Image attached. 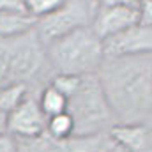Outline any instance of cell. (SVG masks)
<instances>
[{
    "label": "cell",
    "instance_id": "277c9868",
    "mask_svg": "<svg viewBox=\"0 0 152 152\" xmlns=\"http://www.w3.org/2000/svg\"><path fill=\"white\" fill-rule=\"evenodd\" d=\"M97 2L94 0H64L50 16L36 21V32L44 46L80 28L92 25Z\"/></svg>",
    "mask_w": 152,
    "mask_h": 152
},
{
    "label": "cell",
    "instance_id": "5b68a950",
    "mask_svg": "<svg viewBox=\"0 0 152 152\" xmlns=\"http://www.w3.org/2000/svg\"><path fill=\"white\" fill-rule=\"evenodd\" d=\"M134 25H138V2L104 0L97 2L90 28L101 41H106Z\"/></svg>",
    "mask_w": 152,
    "mask_h": 152
},
{
    "label": "cell",
    "instance_id": "44dd1931",
    "mask_svg": "<svg viewBox=\"0 0 152 152\" xmlns=\"http://www.w3.org/2000/svg\"><path fill=\"white\" fill-rule=\"evenodd\" d=\"M115 152H117V151H115Z\"/></svg>",
    "mask_w": 152,
    "mask_h": 152
},
{
    "label": "cell",
    "instance_id": "2e32d148",
    "mask_svg": "<svg viewBox=\"0 0 152 152\" xmlns=\"http://www.w3.org/2000/svg\"><path fill=\"white\" fill-rule=\"evenodd\" d=\"M0 12L28 14V11H27V0H0Z\"/></svg>",
    "mask_w": 152,
    "mask_h": 152
},
{
    "label": "cell",
    "instance_id": "ac0fdd59",
    "mask_svg": "<svg viewBox=\"0 0 152 152\" xmlns=\"http://www.w3.org/2000/svg\"><path fill=\"white\" fill-rule=\"evenodd\" d=\"M0 152H18V140L9 133L0 134Z\"/></svg>",
    "mask_w": 152,
    "mask_h": 152
},
{
    "label": "cell",
    "instance_id": "7c38bea8",
    "mask_svg": "<svg viewBox=\"0 0 152 152\" xmlns=\"http://www.w3.org/2000/svg\"><path fill=\"white\" fill-rule=\"evenodd\" d=\"M75 120L73 117L67 113H60L55 117L48 118V126H46V134L55 140V142H66L69 138L75 136Z\"/></svg>",
    "mask_w": 152,
    "mask_h": 152
},
{
    "label": "cell",
    "instance_id": "3957f363",
    "mask_svg": "<svg viewBox=\"0 0 152 152\" xmlns=\"http://www.w3.org/2000/svg\"><path fill=\"white\" fill-rule=\"evenodd\" d=\"M67 113L75 120V136L110 133L117 124L97 75L81 78V83L67 101Z\"/></svg>",
    "mask_w": 152,
    "mask_h": 152
},
{
    "label": "cell",
    "instance_id": "30bf717a",
    "mask_svg": "<svg viewBox=\"0 0 152 152\" xmlns=\"http://www.w3.org/2000/svg\"><path fill=\"white\" fill-rule=\"evenodd\" d=\"M37 101H39V106H41L42 113L46 115L48 118L67 112V97H66L62 92H58V90H57L53 85H50V83L41 90Z\"/></svg>",
    "mask_w": 152,
    "mask_h": 152
},
{
    "label": "cell",
    "instance_id": "8992f818",
    "mask_svg": "<svg viewBox=\"0 0 152 152\" xmlns=\"http://www.w3.org/2000/svg\"><path fill=\"white\" fill-rule=\"evenodd\" d=\"M104 58L152 57V27L134 25L113 37L103 41Z\"/></svg>",
    "mask_w": 152,
    "mask_h": 152
},
{
    "label": "cell",
    "instance_id": "d6986e66",
    "mask_svg": "<svg viewBox=\"0 0 152 152\" xmlns=\"http://www.w3.org/2000/svg\"><path fill=\"white\" fill-rule=\"evenodd\" d=\"M7 133V115L0 112V134Z\"/></svg>",
    "mask_w": 152,
    "mask_h": 152
},
{
    "label": "cell",
    "instance_id": "ba28073f",
    "mask_svg": "<svg viewBox=\"0 0 152 152\" xmlns=\"http://www.w3.org/2000/svg\"><path fill=\"white\" fill-rule=\"evenodd\" d=\"M110 136L122 151L152 152V127L145 124H115Z\"/></svg>",
    "mask_w": 152,
    "mask_h": 152
},
{
    "label": "cell",
    "instance_id": "e0dca14e",
    "mask_svg": "<svg viewBox=\"0 0 152 152\" xmlns=\"http://www.w3.org/2000/svg\"><path fill=\"white\" fill-rule=\"evenodd\" d=\"M138 23L152 27V0L138 2Z\"/></svg>",
    "mask_w": 152,
    "mask_h": 152
},
{
    "label": "cell",
    "instance_id": "8fae6325",
    "mask_svg": "<svg viewBox=\"0 0 152 152\" xmlns=\"http://www.w3.org/2000/svg\"><path fill=\"white\" fill-rule=\"evenodd\" d=\"M28 97L27 83H9L0 87V112L9 115Z\"/></svg>",
    "mask_w": 152,
    "mask_h": 152
},
{
    "label": "cell",
    "instance_id": "5bb4252c",
    "mask_svg": "<svg viewBox=\"0 0 152 152\" xmlns=\"http://www.w3.org/2000/svg\"><path fill=\"white\" fill-rule=\"evenodd\" d=\"M62 2L64 0H27V11L36 21H39L55 12L62 5Z\"/></svg>",
    "mask_w": 152,
    "mask_h": 152
},
{
    "label": "cell",
    "instance_id": "9c48e42d",
    "mask_svg": "<svg viewBox=\"0 0 152 152\" xmlns=\"http://www.w3.org/2000/svg\"><path fill=\"white\" fill-rule=\"evenodd\" d=\"M66 152H115L118 147L110 136V133L87 134V136H73L62 142Z\"/></svg>",
    "mask_w": 152,
    "mask_h": 152
},
{
    "label": "cell",
    "instance_id": "9a60e30c",
    "mask_svg": "<svg viewBox=\"0 0 152 152\" xmlns=\"http://www.w3.org/2000/svg\"><path fill=\"white\" fill-rule=\"evenodd\" d=\"M81 78H83V76L55 75L50 85H53L58 92H62V94L67 97V101H69V97H71L76 90H78V87H80V83H81Z\"/></svg>",
    "mask_w": 152,
    "mask_h": 152
},
{
    "label": "cell",
    "instance_id": "4fadbf2b",
    "mask_svg": "<svg viewBox=\"0 0 152 152\" xmlns=\"http://www.w3.org/2000/svg\"><path fill=\"white\" fill-rule=\"evenodd\" d=\"M18 152H66L62 142L51 140L48 134H42L34 140H18Z\"/></svg>",
    "mask_w": 152,
    "mask_h": 152
},
{
    "label": "cell",
    "instance_id": "6da1fadb",
    "mask_svg": "<svg viewBox=\"0 0 152 152\" xmlns=\"http://www.w3.org/2000/svg\"><path fill=\"white\" fill-rule=\"evenodd\" d=\"M97 78L117 124H143L152 115V57L104 58Z\"/></svg>",
    "mask_w": 152,
    "mask_h": 152
},
{
    "label": "cell",
    "instance_id": "52a82bcc",
    "mask_svg": "<svg viewBox=\"0 0 152 152\" xmlns=\"http://www.w3.org/2000/svg\"><path fill=\"white\" fill-rule=\"evenodd\" d=\"M48 117L42 113L37 97L28 96L7 115V133L16 140H34L46 134Z\"/></svg>",
    "mask_w": 152,
    "mask_h": 152
},
{
    "label": "cell",
    "instance_id": "ffe728a7",
    "mask_svg": "<svg viewBox=\"0 0 152 152\" xmlns=\"http://www.w3.org/2000/svg\"><path fill=\"white\" fill-rule=\"evenodd\" d=\"M117 152H127V151H122V149H117Z\"/></svg>",
    "mask_w": 152,
    "mask_h": 152
},
{
    "label": "cell",
    "instance_id": "7a4b0ae2",
    "mask_svg": "<svg viewBox=\"0 0 152 152\" xmlns=\"http://www.w3.org/2000/svg\"><path fill=\"white\" fill-rule=\"evenodd\" d=\"M44 50L46 62L57 75H97L104 60L103 41L94 34L90 27L57 39L44 46Z\"/></svg>",
    "mask_w": 152,
    "mask_h": 152
}]
</instances>
